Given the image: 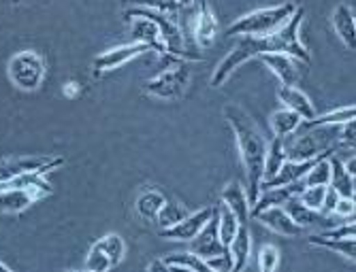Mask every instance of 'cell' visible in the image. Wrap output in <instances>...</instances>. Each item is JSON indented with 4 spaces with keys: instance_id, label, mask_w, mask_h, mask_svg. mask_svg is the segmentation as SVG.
Listing matches in <instances>:
<instances>
[{
    "instance_id": "obj_16",
    "label": "cell",
    "mask_w": 356,
    "mask_h": 272,
    "mask_svg": "<svg viewBox=\"0 0 356 272\" xmlns=\"http://www.w3.org/2000/svg\"><path fill=\"white\" fill-rule=\"evenodd\" d=\"M190 243H192V253L203 257V260H209L213 255L224 253L226 247L220 243V236H218V217L213 215L207 221V226L199 232V236L194 238V241H190Z\"/></svg>"
},
{
    "instance_id": "obj_48",
    "label": "cell",
    "mask_w": 356,
    "mask_h": 272,
    "mask_svg": "<svg viewBox=\"0 0 356 272\" xmlns=\"http://www.w3.org/2000/svg\"><path fill=\"white\" fill-rule=\"evenodd\" d=\"M75 272H88V270H75Z\"/></svg>"
},
{
    "instance_id": "obj_31",
    "label": "cell",
    "mask_w": 356,
    "mask_h": 272,
    "mask_svg": "<svg viewBox=\"0 0 356 272\" xmlns=\"http://www.w3.org/2000/svg\"><path fill=\"white\" fill-rule=\"evenodd\" d=\"M186 215H188V211L184 209V204H179V202H165V207L160 209L156 221H158L160 230H167V228H173L175 223H179Z\"/></svg>"
},
{
    "instance_id": "obj_6",
    "label": "cell",
    "mask_w": 356,
    "mask_h": 272,
    "mask_svg": "<svg viewBox=\"0 0 356 272\" xmlns=\"http://www.w3.org/2000/svg\"><path fill=\"white\" fill-rule=\"evenodd\" d=\"M329 128V126H327ZM327 128H322V136H318L320 128H307V132H295L282 139L284 151L288 160H312L318 155H331L333 153V139Z\"/></svg>"
},
{
    "instance_id": "obj_25",
    "label": "cell",
    "mask_w": 356,
    "mask_h": 272,
    "mask_svg": "<svg viewBox=\"0 0 356 272\" xmlns=\"http://www.w3.org/2000/svg\"><path fill=\"white\" fill-rule=\"evenodd\" d=\"M329 164H331V181H329V187H333L341 198H354V177H350L346 173L341 160L335 155V158H329Z\"/></svg>"
},
{
    "instance_id": "obj_39",
    "label": "cell",
    "mask_w": 356,
    "mask_h": 272,
    "mask_svg": "<svg viewBox=\"0 0 356 272\" xmlns=\"http://www.w3.org/2000/svg\"><path fill=\"white\" fill-rule=\"evenodd\" d=\"M356 121L352 119V121H346V124H341L339 126V134H337V139H339V143L341 145H346V147H350V149H354V141H356Z\"/></svg>"
},
{
    "instance_id": "obj_49",
    "label": "cell",
    "mask_w": 356,
    "mask_h": 272,
    "mask_svg": "<svg viewBox=\"0 0 356 272\" xmlns=\"http://www.w3.org/2000/svg\"><path fill=\"white\" fill-rule=\"evenodd\" d=\"M13 3H19V0H13Z\"/></svg>"
},
{
    "instance_id": "obj_29",
    "label": "cell",
    "mask_w": 356,
    "mask_h": 272,
    "mask_svg": "<svg viewBox=\"0 0 356 272\" xmlns=\"http://www.w3.org/2000/svg\"><path fill=\"white\" fill-rule=\"evenodd\" d=\"M331 158V155H329ZM329 158H322L318 160L309 170L307 175L303 177V185L305 187H318V185H329L331 181V164H329Z\"/></svg>"
},
{
    "instance_id": "obj_2",
    "label": "cell",
    "mask_w": 356,
    "mask_h": 272,
    "mask_svg": "<svg viewBox=\"0 0 356 272\" xmlns=\"http://www.w3.org/2000/svg\"><path fill=\"white\" fill-rule=\"evenodd\" d=\"M297 11L295 3H284L275 7L256 9L252 13L241 15L229 28V37H252V39H267L275 34Z\"/></svg>"
},
{
    "instance_id": "obj_10",
    "label": "cell",
    "mask_w": 356,
    "mask_h": 272,
    "mask_svg": "<svg viewBox=\"0 0 356 272\" xmlns=\"http://www.w3.org/2000/svg\"><path fill=\"white\" fill-rule=\"evenodd\" d=\"M216 215V211L211 207H203L199 211L194 213H188L179 223H175L173 228H167L163 230L160 234H163V238H167V241H181V243H190L194 241V238L199 236V232L207 226V221Z\"/></svg>"
},
{
    "instance_id": "obj_35",
    "label": "cell",
    "mask_w": 356,
    "mask_h": 272,
    "mask_svg": "<svg viewBox=\"0 0 356 272\" xmlns=\"http://www.w3.org/2000/svg\"><path fill=\"white\" fill-rule=\"evenodd\" d=\"M325 194H327V187L325 185H318V187H303L301 194L297 196L307 209H314V211H320L322 209V202H325Z\"/></svg>"
},
{
    "instance_id": "obj_44",
    "label": "cell",
    "mask_w": 356,
    "mask_h": 272,
    "mask_svg": "<svg viewBox=\"0 0 356 272\" xmlns=\"http://www.w3.org/2000/svg\"><path fill=\"white\" fill-rule=\"evenodd\" d=\"M341 164H343L346 173H348L350 177H356V155H354V153L350 155V160H346V162H341Z\"/></svg>"
},
{
    "instance_id": "obj_12",
    "label": "cell",
    "mask_w": 356,
    "mask_h": 272,
    "mask_svg": "<svg viewBox=\"0 0 356 272\" xmlns=\"http://www.w3.org/2000/svg\"><path fill=\"white\" fill-rule=\"evenodd\" d=\"M269 71L280 79L282 85H297L299 79H301V71L299 68L303 66L301 62H297L295 58H290L286 53H280V51H269V53H261L258 56Z\"/></svg>"
},
{
    "instance_id": "obj_46",
    "label": "cell",
    "mask_w": 356,
    "mask_h": 272,
    "mask_svg": "<svg viewBox=\"0 0 356 272\" xmlns=\"http://www.w3.org/2000/svg\"><path fill=\"white\" fill-rule=\"evenodd\" d=\"M175 3L179 5V9H188V7L194 5V0H175Z\"/></svg>"
},
{
    "instance_id": "obj_45",
    "label": "cell",
    "mask_w": 356,
    "mask_h": 272,
    "mask_svg": "<svg viewBox=\"0 0 356 272\" xmlns=\"http://www.w3.org/2000/svg\"><path fill=\"white\" fill-rule=\"evenodd\" d=\"M169 270H171V272H192L190 268H186V266H175V264H169Z\"/></svg>"
},
{
    "instance_id": "obj_8",
    "label": "cell",
    "mask_w": 356,
    "mask_h": 272,
    "mask_svg": "<svg viewBox=\"0 0 356 272\" xmlns=\"http://www.w3.org/2000/svg\"><path fill=\"white\" fill-rule=\"evenodd\" d=\"M64 166L60 155H24V158H5L0 160V183L13 181L26 175H47L51 170Z\"/></svg>"
},
{
    "instance_id": "obj_33",
    "label": "cell",
    "mask_w": 356,
    "mask_h": 272,
    "mask_svg": "<svg viewBox=\"0 0 356 272\" xmlns=\"http://www.w3.org/2000/svg\"><path fill=\"white\" fill-rule=\"evenodd\" d=\"M111 268H115V266L109 260V255L94 243L88 251V257H86V270L88 272H109Z\"/></svg>"
},
{
    "instance_id": "obj_19",
    "label": "cell",
    "mask_w": 356,
    "mask_h": 272,
    "mask_svg": "<svg viewBox=\"0 0 356 272\" xmlns=\"http://www.w3.org/2000/svg\"><path fill=\"white\" fill-rule=\"evenodd\" d=\"M282 209L288 213V217L293 219L301 230L305 228H314V226H325V223H331L329 221V215H322L320 211H314V209H307L305 204L295 196L290 198L288 202L282 204Z\"/></svg>"
},
{
    "instance_id": "obj_13",
    "label": "cell",
    "mask_w": 356,
    "mask_h": 272,
    "mask_svg": "<svg viewBox=\"0 0 356 272\" xmlns=\"http://www.w3.org/2000/svg\"><path fill=\"white\" fill-rule=\"evenodd\" d=\"M250 217H254L256 221H261L265 228H269L271 232L284 236V238H297L303 234V230L288 217V213L282 209V207H269V209H263L258 213H252Z\"/></svg>"
},
{
    "instance_id": "obj_47",
    "label": "cell",
    "mask_w": 356,
    "mask_h": 272,
    "mask_svg": "<svg viewBox=\"0 0 356 272\" xmlns=\"http://www.w3.org/2000/svg\"><path fill=\"white\" fill-rule=\"evenodd\" d=\"M0 272H15V270H11L7 264H3V262H0Z\"/></svg>"
},
{
    "instance_id": "obj_41",
    "label": "cell",
    "mask_w": 356,
    "mask_h": 272,
    "mask_svg": "<svg viewBox=\"0 0 356 272\" xmlns=\"http://www.w3.org/2000/svg\"><path fill=\"white\" fill-rule=\"evenodd\" d=\"M354 198H339L337 207L333 211V215H339V217H354Z\"/></svg>"
},
{
    "instance_id": "obj_15",
    "label": "cell",
    "mask_w": 356,
    "mask_h": 272,
    "mask_svg": "<svg viewBox=\"0 0 356 272\" xmlns=\"http://www.w3.org/2000/svg\"><path fill=\"white\" fill-rule=\"evenodd\" d=\"M331 24H333V30L339 37V41L350 49L354 51L356 47V19H354V9L348 5V3H339L333 13H331Z\"/></svg>"
},
{
    "instance_id": "obj_30",
    "label": "cell",
    "mask_w": 356,
    "mask_h": 272,
    "mask_svg": "<svg viewBox=\"0 0 356 272\" xmlns=\"http://www.w3.org/2000/svg\"><path fill=\"white\" fill-rule=\"evenodd\" d=\"M96 245H99L109 255L113 266L122 264V260L126 257V243H124V238L120 234H107V236L101 238V241H96Z\"/></svg>"
},
{
    "instance_id": "obj_37",
    "label": "cell",
    "mask_w": 356,
    "mask_h": 272,
    "mask_svg": "<svg viewBox=\"0 0 356 272\" xmlns=\"http://www.w3.org/2000/svg\"><path fill=\"white\" fill-rule=\"evenodd\" d=\"M320 236L333 238V241H341V238H354V236H356V226H354V221L343 223V226H333V228H329V230L322 232Z\"/></svg>"
},
{
    "instance_id": "obj_42",
    "label": "cell",
    "mask_w": 356,
    "mask_h": 272,
    "mask_svg": "<svg viewBox=\"0 0 356 272\" xmlns=\"http://www.w3.org/2000/svg\"><path fill=\"white\" fill-rule=\"evenodd\" d=\"M79 92H81V87H79V83L77 81H67V83H64L62 85V94L64 96H67V98H77L79 96Z\"/></svg>"
},
{
    "instance_id": "obj_22",
    "label": "cell",
    "mask_w": 356,
    "mask_h": 272,
    "mask_svg": "<svg viewBox=\"0 0 356 272\" xmlns=\"http://www.w3.org/2000/svg\"><path fill=\"white\" fill-rule=\"evenodd\" d=\"M307 243L314 245V247H320V249H327V251H333L337 255H341L343 260L352 262L356 260V238H341V241H333V238H325V236H312L307 238Z\"/></svg>"
},
{
    "instance_id": "obj_24",
    "label": "cell",
    "mask_w": 356,
    "mask_h": 272,
    "mask_svg": "<svg viewBox=\"0 0 356 272\" xmlns=\"http://www.w3.org/2000/svg\"><path fill=\"white\" fill-rule=\"evenodd\" d=\"M165 202H167V198H165L163 192H158V189H147V192H143V194L137 198V202H135L137 215H139L141 219L156 221L160 209L165 207Z\"/></svg>"
},
{
    "instance_id": "obj_14",
    "label": "cell",
    "mask_w": 356,
    "mask_h": 272,
    "mask_svg": "<svg viewBox=\"0 0 356 272\" xmlns=\"http://www.w3.org/2000/svg\"><path fill=\"white\" fill-rule=\"evenodd\" d=\"M277 98L284 102V109H290L293 113H297L303 121H309L316 117V105L297 85H282L277 90Z\"/></svg>"
},
{
    "instance_id": "obj_23",
    "label": "cell",
    "mask_w": 356,
    "mask_h": 272,
    "mask_svg": "<svg viewBox=\"0 0 356 272\" xmlns=\"http://www.w3.org/2000/svg\"><path fill=\"white\" fill-rule=\"evenodd\" d=\"M301 124H303V119L290 109H280L269 119V126H271V132H273L275 139H286V136L299 132Z\"/></svg>"
},
{
    "instance_id": "obj_27",
    "label": "cell",
    "mask_w": 356,
    "mask_h": 272,
    "mask_svg": "<svg viewBox=\"0 0 356 272\" xmlns=\"http://www.w3.org/2000/svg\"><path fill=\"white\" fill-rule=\"evenodd\" d=\"M286 151H284V143L282 139H273L267 145V153H265V181H269L271 177L277 175V170L282 168V164L286 162Z\"/></svg>"
},
{
    "instance_id": "obj_38",
    "label": "cell",
    "mask_w": 356,
    "mask_h": 272,
    "mask_svg": "<svg viewBox=\"0 0 356 272\" xmlns=\"http://www.w3.org/2000/svg\"><path fill=\"white\" fill-rule=\"evenodd\" d=\"M209 264V268H213L216 272H233V257L229 253V249H226L224 253L220 255H213L209 260H205Z\"/></svg>"
},
{
    "instance_id": "obj_11",
    "label": "cell",
    "mask_w": 356,
    "mask_h": 272,
    "mask_svg": "<svg viewBox=\"0 0 356 272\" xmlns=\"http://www.w3.org/2000/svg\"><path fill=\"white\" fill-rule=\"evenodd\" d=\"M197 13H194V43L201 49H207L216 43L218 34V19L209 7V0H194Z\"/></svg>"
},
{
    "instance_id": "obj_36",
    "label": "cell",
    "mask_w": 356,
    "mask_h": 272,
    "mask_svg": "<svg viewBox=\"0 0 356 272\" xmlns=\"http://www.w3.org/2000/svg\"><path fill=\"white\" fill-rule=\"evenodd\" d=\"M139 7H147L160 13H167V15H175L179 11V5L175 0H135Z\"/></svg>"
},
{
    "instance_id": "obj_5",
    "label": "cell",
    "mask_w": 356,
    "mask_h": 272,
    "mask_svg": "<svg viewBox=\"0 0 356 272\" xmlns=\"http://www.w3.org/2000/svg\"><path fill=\"white\" fill-rule=\"evenodd\" d=\"M303 13L305 9L303 7H297V11L290 17L275 34L265 39L267 43V53L269 51H280V53H286L290 58H295L297 62H301L303 66H309L312 64V53L309 49L301 43L299 39V30H301V22H303Z\"/></svg>"
},
{
    "instance_id": "obj_18",
    "label": "cell",
    "mask_w": 356,
    "mask_h": 272,
    "mask_svg": "<svg viewBox=\"0 0 356 272\" xmlns=\"http://www.w3.org/2000/svg\"><path fill=\"white\" fill-rule=\"evenodd\" d=\"M303 187H305L303 181H299V183H293V185L263 189L261 194H258V198H256V202H254V207H252L250 215H252V213H258V211H263V209H269V207H282V204L288 202L290 198L299 196Z\"/></svg>"
},
{
    "instance_id": "obj_32",
    "label": "cell",
    "mask_w": 356,
    "mask_h": 272,
    "mask_svg": "<svg viewBox=\"0 0 356 272\" xmlns=\"http://www.w3.org/2000/svg\"><path fill=\"white\" fill-rule=\"evenodd\" d=\"M167 264H175V266H186L190 268L192 272H216L213 268H209V264L199 257V255H194L192 251H184V253H173L165 260Z\"/></svg>"
},
{
    "instance_id": "obj_17",
    "label": "cell",
    "mask_w": 356,
    "mask_h": 272,
    "mask_svg": "<svg viewBox=\"0 0 356 272\" xmlns=\"http://www.w3.org/2000/svg\"><path fill=\"white\" fill-rule=\"evenodd\" d=\"M222 204L226 209H229L239 226H248V219H250V202H248V194H245V187L239 183V181H231L222 189Z\"/></svg>"
},
{
    "instance_id": "obj_1",
    "label": "cell",
    "mask_w": 356,
    "mask_h": 272,
    "mask_svg": "<svg viewBox=\"0 0 356 272\" xmlns=\"http://www.w3.org/2000/svg\"><path fill=\"white\" fill-rule=\"evenodd\" d=\"M222 113L235 134L237 149H239L245 175H248V192H245L248 202H250V207H254L258 194H261V183L265 181V153H267L269 141L265 139L263 130L258 128V124L252 119V115L243 107L231 102V105H226L222 109Z\"/></svg>"
},
{
    "instance_id": "obj_26",
    "label": "cell",
    "mask_w": 356,
    "mask_h": 272,
    "mask_svg": "<svg viewBox=\"0 0 356 272\" xmlns=\"http://www.w3.org/2000/svg\"><path fill=\"white\" fill-rule=\"evenodd\" d=\"M356 117V107L354 105H348V107H337L325 115H316L314 119L309 121H303L301 126L305 128H327V126H341L346 121H352Z\"/></svg>"
},
{
    "instance_id": "obj_21",
    "label": "cell",
    "mask_w": 356,
    "mask_h": 272,
    "mask_svg": "<svg viewBox=\"0 0 356 272\" xmlns=\"http://www.w3.org/2000/svg\"><path fill=\"white\" fill-rule=\"evenodd\" d=\"M229 253L233 257V272H243L252 255V236L248 226H239L233 243L229 245Z\"/></svg>"
},
{
    "instance_id": "obj_34",
    "label": "cell",
    "mask_w": 356,
    "mask_h": 272,
    "mask_svg": "<svg viewBox=\"0 0 356 272\" xmlns=\"http://www.w3.org/2000/svg\"><path fill=\"white\" fill-rule=\"evenodd\" d=\"M280 249L275 245H263L261 251H258V268H261V272H275L277 266H280Z\"/></svg>"
},
{
    "instance_id": "obj_43",
    "label": "cell",
    "mask_w": 356,
    "mask_h": 272,
    "mask_svg": "<svg viewBox=\"0 0 356 272\" xmlns=\"http://www.w3.org/2000/svg\"><path fill=\"white\" fill-rule=\"evenodd\" d=\"M145 272H171V270H169V264L165 260H152Z\"/></svg>"
},
{
    "instance_id": "obj_9",
    "label": "cell",
    "mask_w": 356,
    "mask_h": 272,
    "mask_svg": "<svg viewBox=\"0 0 356 272\" xmlns=\"http://www.w3.org/2000/svg\"><path fill=\"white\" fill-rule=\"evenodd\" d=\"M145 51H149L147 45L139 43V41H133V43H126V45H118V47H111L103 53H99L92 62V71L94 75H105V73H111L115 68L128 64L131 60L143 56Z\"/></svg>"
},
{
    "instance_id": "obj_7",
    "label": "cell",
    "mask_w": 356,
    "mask_h": 272,
    "mask_svg": "<svg viewBox=\"0 0 356 272\" xmlns=\"http://www.w3.org/2000/svg\"><path fill=\"white\" fill-rule=\"evenodd\" d=\"M261 53H267V43L265 39H252V37H239L237 45L231 49V53H226V58L216 66V71L211 75V87H222L241 64L248 60H254Z\"/></svg>"
},
{
    "instance_id": "obj_28",
    "label": "cell",
    "mask_w": 356,
    "mask_h": 272,
    "mask_svg": "<svg viewBox=\"0 0 356 272\" xmlns=\"http://www.w3.org/2000/svg\"><path fill=\"white\" fill-rule=\"evenodd\" d=\"M239 230V221L237 217L224 207V204H220V211H218V236H220V243L229 249V245L233 243V238Z\"/></svg>"
},
{
    "instance_id": "obj_20",
    "label": "cell",
    "mask_w": 356,
    "mask_h": 272,
    "mask_svg": "<svg viewBox=\"0 0 356 272\" xmlns=\"http://www.w3.org/2000/svg\"><path fill=\"white\" fill-rule=\"evenodd\" d=\"M131 22H133V37H135V41L147 45L149 51H156L160 56H165V43H163V37H160L158 26L149 17H141V15L131 17Z\"/></svg>"
},
{
    "instance_id": "obj_3",
    "label": "cell",
    "mask_w": 356,
    "mask_h": 272,
    "mask_svg": "<svg viewBox=\"0 0 356 272\" xmlns=\"http://www.w3.org/2000/svg\"><path fill=\"white\" fill-rule=\"evenodd\" d=\"M190 79H192V71L188 68V64L184 60H177L171 66H167L163 73H158L154 79H149L143 85V92L165 102H179L190 87Z\"/></svg>"
},
{
    "instance_id": "obj_40",
    "label": "cell",
    "mask_w": 356,
    "mask_h": 272,
    "mask_svg": "<svg viewBox=\"0 0 356 272\" xmlns=\"http://www.w3.org/2000/svg\"><path fill=\"white\" fill-rule=\"evenodd\" d=\"M339 198H341V196H339L333 187L327 185V194H325V202H322L320 213H322V215H333V211H335V207H337Z\"/></svg>"
},
{
    "instance_id": "obj_4",
    "label": "cell",
    "mask_w": 356,
    "mask_h": 272,
    "mask_svg": "<svg viewBox=\"0 0 356 272\" xmlns=\"http://www.w3.org/2000/svg\"><path fill=\"white\" fill-rule=\"evenodd\" d=\"M45 73L47 62L35 49L17 51L7 64V75L11 83L22 92H37L45 81Z\"/></svg>"
}]
</instances>
